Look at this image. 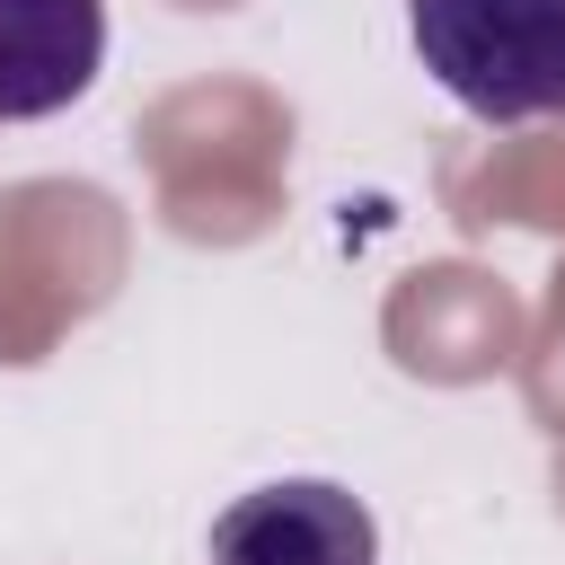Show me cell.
I'll list each match as a JSON object with an SVG mask.
<instances>
[{
	"mask_svg": "<svg viewBox=\"0 0 565 565\" xmlns=\"http://www.w3.org/2000/svg\"><path fill=\"white\" fill-rule=\"evenodd\" d=\"M106 71V0H0V124H44Z\"/></svg>",
	"mask_w": 565,
	"mask_h": 565,
	"instance_id": "cell-3",
	"label": "cell"
},
{
	"mask_svg": "<svg viewBox=\"0 0 565 565\" xmlns=\"http://www.w3.org/2000/svg\"><path fill=\"white\" fill-rule=\"evenodd\" d=\"M212 565H380V530L335 477H274L212 512Z\"/></svg>",
	"mask_w": 565,
	"mask_h": 565,
	"instance_id": "cell-2",
	"label": "cell"
},
{
	"mask_svg": "<svg viewBox=\"0 0 565 565\" xmlns=\"http://www.w3.org/2000/svg\"><path fill=\"white\" fill-rule=\"evenodd\" d=\"M406 35L477 124L565 115V0H406Z\"/></svg>",
	"mask_w": 565,
	"mask_h": 565,
	"instance_id": "cell-1",
	"label": "cell"
}]
</instances>
